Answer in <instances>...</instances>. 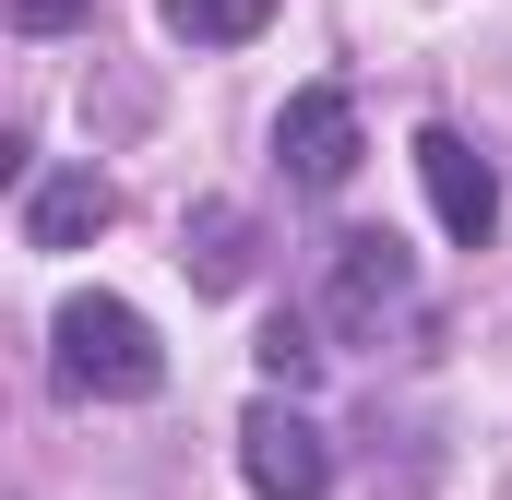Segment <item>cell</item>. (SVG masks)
I'll return each mask as SVG.
<instances>
[{"label":"cell","instance_id":"cell-8","mask_svg":"<svg viewBox=\"0 0 512 500\" xmlns=\"http://www.w3.org/2000/svg\"><path fill=\"white\" fill-rule=\"evenodd\" d=\"M155 24L179 48H251L262 24H274V0H155Z\"/></svg>","mask_w":512,"mask_h":500},{"label":"cell","instance_id":"cell-9","mask_svg":"<svg viewBox=\"0 0 512 500\" xmlns=\"http://www.w3.org/2000/svg\"><path fill=\"white\" fill-rule=\"evenodd\" d=\"M310 358H322V346H310V322H262V381H286V393H298Z\"/></svg>","mask_w":512,"mask_h":500},{"label":"cell","instance_id":"cell-7","mask_svg":"<svg viewBox=\"0 0 512 500\" xmlns=\"http://www.w3.org/2000/svg\"><path fill=\"white\" fill-rule=\"evenodd\" d=\"M179 262H191V286H215V298H227V286L251 274V215H239V203H203V215H191V239H179Z\"/></svg>","mask_w":512,"mask_h":500},{"label":"cell","instance_id":"cell-6","mask_svg":"<svg viewBox=\"0 0 512 500\" xmlns=\"http://www.w3.org/2000/svg\"><path fill=\"white\" fill-rule=\"evenodd\" d=\"M405 286H417V274H405V250H393L382 227L334 239V322H346V334H370L382 310H405Z\"/></svg>","mask_w":512,"mask_h":500},{"label":"cell","instance_id":"cell-10","mask_svg":"<svg viewBox=\"0 0 512 500\" xmlns=\"http://www.w3.org/2000/svg\"><path fill=\"white\" fill-rule=\"evenodd\" d=\"M84 12H96V0H12V24H24V36H60V24H84Z\"/></svg>","mask_w":512,"mask_h":500},{"label":"cell","instance_id":"cell-5","mask_svg":"<svg viewBox=\"0 0 512 500\" xmlns=\"http://www.w3.org/2000/svg\"><path fill=\"white\" fill-rule=\"evenodd\" d=\"M108 215H120V191H108L96 167H48V179L24 191V250H84Z\"/></svg>","mask_w":512,"mask_h":500},{"label":"cell","instance_id":"cell-3","mask_svg":"<svg viewBox=\"0 0 512 500\" xmlns=\"http://www.w3.org/2000/svg\"><path fill=\"white\" fill-rule=\"evenodd\" d=\"M239 477H251L262 500H322L334 489V441H322L298 405H251V417H239Z\"/></svg>","mask_w":512,"mask_h":500},{"label":"cell","instance_id":"cell-4","mask_svg":"<svg viewBox=\"0 0 512 500\" xmlns=\"http://www.w3.org/2000/svg\"><path fill=\"white\" fill-rule=\"evenodd\" d=\"M417 179H429V215H441V239H489V227H501V179H489V155H477V143H465V131H417Z\"/></svg>","mask_w":512,"mask_h":500},{"label":"cell","instance_id":"cell-1","mask_svg":"<svg viewBox=\"0 0 512 500\" xmlns=\"http://www.w3.org/2000/svg\"><path fill=\"white\" fill-rule=\"evenodd\" d=\"M60 381L72 393H108V405H143L155 381H167V346H155V322L131 310V298H60Z\"/></svg>","mask_w":512,"mask_h":500},{"label":"cell","instance_id":"cell-2","mask_svg":"<svg viewBox=\"0 0 512 500\" xmlns=\"http://www.w3.org/2000/svg\"><path fill=\"white\" fill-rule=\"evenodd\" d=\"M274 155H286V179L298 191H346L358 179V108H346V84H298L286 96V120H274Z\"/></svg>","mask_w":512,"mask_h":500}]
</instances>
